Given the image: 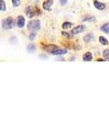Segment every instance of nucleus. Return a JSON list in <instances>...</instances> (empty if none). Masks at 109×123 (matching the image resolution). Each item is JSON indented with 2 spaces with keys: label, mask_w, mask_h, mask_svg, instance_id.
<instances>
[{
  "label": "nucleus",
  "mask_w": 109,
  "mask_h": 123,
  "mask_svg": "<svg viewBox=\"0 0 109 123\" xmlns=\"http://www.w3.org/2000/svg\"><path fill=\"white\" fill-rule=\"evenodd\" d=\"M25 14L27 15V17H28L29 18H32L34 16L40 14L41 12H40V10H39L38 8H36V7H26V8H25Z\"/></svg>",
  "instance_id": "obj_1"
},
{
  "label": "nucleus",
  "mask_w": 109,
  "mask_h": 123,
  "mask_svg": "<svg viewBox=\"0 0 109 123\" xmlns=\"http://www.w3.org/2000/svg\"><path fill=\"white\" fill-rule=\"evenodd\" d=\"M2 25H3V28L5 30H11L13 28L15 25V21L12 17H8L7 19H4L2 22Z\"/></svg>",
  "instance_id": "obj_2"
},
{
  "label": "nucleus",
  "mask_w": 109,
  "mask_h": 123,
  "mask_svg": "<svg viewBox=\"0 0 109 123\" xmlns=\"http://www.w3.org/2000/svg\"><path fill=\"white\" fill-rule=\"evenodd\" d=\"M28 29L32 32L37 31L40 29V22L38 20H35V21H30L28 24Z\"/></svg>",
  "instance_id": "obj_3"
},
{
  "label": "nucleus",
  "mask_w": 109,
  "mask_h": 123,
  "mask_svg": "<svg viewBox=\"0 0 109 123\" xmlns=\"http://www.w3.org/2000/svg\"><path fill=\"white\" fill-rule=\"evenodd\" d=\"M85 30V25H78V26H76L72 29L71 34H72V35H77V34H79V33L83 32Z\"/></svg>",
  "instance_id": "obj_4"
},
{
  "label": "nucleus",
  "mask_w": 109,
  "mask_h": 123,
  "mask_svg": "<svg viewBox=\"0 0 109 123\" xmlns=\"http://www.w3.org/2000/svg\"><path fill=\"white\" fill-rule=\"evenodd\" d=\"M53 0H46L43 4V9L46 10V11H51V6L53 5Z\"/></svg>",
  "instance_id": "obj_5"
},
{
  "label": "nucleus",
  "mask_w": 109,
  "mask_h": 123,
  "mask_svg": "<svg viewBox=\"0 0 109 123\" xmlns=\"http://www.w3.org/2000/svg\"><path fill=\"white\" fill-rule=\"evenodd\" d=\"M17 25L19 28H23L24 25H25V18L22 17V16H20L17 18Z\"/></svg>",
  "instance_id": "obj_6"
},
{
  "label": "nucleus",
  "mask_w": 109,
  "mask_h": 123,
  "mask_svg": "<svg viewBox=\"0 0 109 123\" xmlns=\"http://www.w3.org/2000/svg\"><path fill=\"white\" fill-rule=\"evenodd\" d=\"M94 7L98 10H104L105 7H106V4H105V3H100V2H98V1H94Z\"/></svg>",
  "instance_id": "obj_7"
},
{
  "label": "nucleus",
  "mask_w": 109,
  "mask_h": 123,
  "mask_svg": "<svg viewBox=\"0 0 109 123\" xmlns=\"http://www.w3.org/2000/svg\"><path fill=\"white\" fill-rule=\"evenodd\" d=\"M44 50H46L47 52H49V53H52L53 52L54 50H56V49H57L58 48H57L56 45H53V44H49V45H47V46L43 47V48Z\"/></svg>",
  "instance_id": "obj_8"
},
{
  "label": "nucleus",
  "mask_w": 109,
  "mask_h": 123,
  "mask_svg": "<svg viewBox=\"0 0 109 123\" xmlns=\"http://www.w3.org/2000/svg\"><path fill=\"white\" fill-rule=\"evenodd\" d=\"M67 53V51L66 50V49H56V50H54L53 52H52L51 53L53 55H62V54H66V53Z\"/></svg>",
  "instance_id": "obj_9"
},
{
  "label": "nucleus",
  "mask_w": 109,
  "mask_h": 123,
  "mask_svg": "<svg viewBox=\"0 0 109 123\" xmlns=\"http://www.w3.org/2000/svg\"><path fill=\"white\" fill-rule=\"evenodd\" d=\"M92 58H93V55L90 52L85 53L84 54V56H83V60L85 61V62H90L92 60Z\"/></svg>",
  "instance_id": "obj_10"
},
{
  "label": "nucleus",
  "mask_w": 109,
  "mask_h": 123,
  "mask_svg": "<svg viewBox=\"0 0 109 123\" xmlns=\"http://www.w3.org/2000/svg\"><path fill=\"white\" fill-rule=\"evenodd\" d=\"M101 31L103 33L109 34V23H106L103 25H102L101 26Z\"/></svg>",
  "instance_id": "obj_11"
},
{
  "label": "nucleus",
  "mask_w": 109,
  "mask_h": 123,
  "mask_svg": "<svg viewBox=\"0 0 109 123\" xmlns=\"http://www.w3.org/2000/svg\"><path fill=\"white\" fill-rule=\"evenodd\" d=\"M93 39H94V36H93L92 34H88V35H85V36L84 37V40L85 41V42H87V43L90 42Z\"/></svg>",
  "instance_id": "obj_12"
},
{
  "label": "nucleus",
  "mask_w": 109,
  "mask_h": 123,
  "mask_svg": "<svg viewBox=\"0 0 109 123\" xmlns=\"http://www.w3.org/2000/svg\"><path fill=\"white\" fill-rule=\"evenodd\" d=\"M99 42L102 43L103 45H108V41L105 37L103 36H100L99 37Z\"/></svg>",
  "instance_id": "obj_13"
},
{
  "label": "nucleus",
  "mask_w": 109,
  "mask_h": 123,
  "mask_svg": "<svg viewBox=\"0 0 109 123\" xmlns=\"http://www.w3.org/2000/svg\"><path fill=\"white\" fill-rule=\"evenodd\" d=\"M72 26V23L71 22H68V21H66V22H64L62 24V27L63 29H70L71 27Z\"/></svg>",
  "instance_id": "obj_14"
},
{
  "label": "nucleus",
  "mask_w": 109,
  "mask_h": 123,
  "mask_svg": "<svg viewBox=\"0 0 109 123\" xmlns=\"http://www.w3.org/2000/svg\"><path fill=\"white\" fill-rule=\"evenodd\" d=\"M27 50L29 51L30 53H33L35 51V44H30L28 48H27Z\"/></svg>",
  "instance_id": "obj_15"
},
{
  "label": "nucleus",
  "mask_w": 109,
  "mask_h": 123,
  "mask_svg": "<svg viewBox=\"0 0 109 123\" xmlns=\"http://www.w3.org/2000/svg\"><path fill=\"white\" fill-rule=\"evenodd\" d=\"M103 57L105 59L109 60V49H107V50L103 51Z\"/></svg>",
  "instance_id": "obj_16"
},
{
  "label": "nucleus",
  "mask_w": 109,
  "mask_h": 123,
  "mask_svg": "<svg viewBox=\"0 0 109 123\" xmlns=\"http://www.w3.org/2000/svg\"><path fill=\"white\" fill-rule=\"evenodd\" d=\"M12 6L13 7H18L20 5V0H12Z\"/></svg>",
  "instance_id": "obj_17"
},
{
  "label": "nucleus",
  "mask_w": 109,
  "mask_h": 123,
  "mask_svg": "<svg viewBox=\"0 0 109 123\" xmlns=\"http://www.w3.org/2000/svg\"><path fill=\"white\" fill-rule=\"evenodd\" d=\"M83 21H95V18L93 17H87L83 20Z\"/></svg>",
  "instance_id": "obj_18"
},
{
  "label": "nucleus",
  "mask_w": 109,
  "mask_h": 123,
  "mask_svg": "<svg viewBox=\"0 0 109 123\" xmlns=\"http://www.w3.org/2000/svg\"><path fill=\"white\" fill-rule=\"evenodd\" d=\"M1 10L2 11H5L6 10V6H5V2L3 0H1Z\"/></svg>",
  "instance_id": "obj_19"
},
{
  "label": "nucleus",
  "mask_w": 109,
  "mask_h": 123,
  "mask_svg": "<svg viewBox=\"0 0 109 123\" xmlns=\"http://www.w3.org/2000/svg\"><path fill=\"white\" fill-rule=\"evenodd\" d=\"M35 36H36V34H35V32H32L30 35V36H29V39H30V40H33L35 38Z\"/></svg>",
  "instance_id": "obj_20"
},
{
  "label": "nucleus",
  "mask_w": 109,
  "mask_h": 123,
  "mask_svg": "<svg viewBox=\"0 0 109 123\" xmlns=\"http://www.w3.org/2000/svg\"><path fill=\"white\" fill-rule=\"evenodd\" d=\"M62 35H63V36L67 37V38H71V35H69V34H68V33L64 32V31H62Z\"/></svg>",
  "instance_id": "obj_21"
},
{
  "label": "nucleus",
  "mask_w": 109,
  "mask_h": 123,
  "mask_svg": "<svg viewBox=\"0 0 109 123\" xmlns=\"http://www.w3.org/2000/svg\"><path fill=\"white\" fill-rule=\"evenodd\" d=\"M67 1H68V0H60V3H61V4H62V6H64V5H66V4H67Z\"/></svg>",
  "instance_id": "obj_22"
}]
</instances>
